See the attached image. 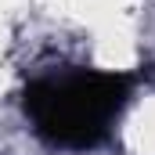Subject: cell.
<instances>
[{
  "label": "cell",
  "mask_w": 155,
  "mask_h": 155,
  "mask_svg": "<svg viewBox=\"0 0 155 155\" xmlns=\"http://www.w3.org/2000/svg\"><path fill=\"white\" fill-rule=\"evenodd\" d=\"M134 94V76L101 69H61L25 87L22 108L40 137L54 148L87 152L108 141Z\"/></svg>",
  "instance_id": "cell-1"
}]
</instances>
